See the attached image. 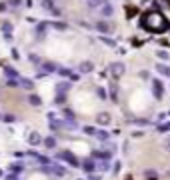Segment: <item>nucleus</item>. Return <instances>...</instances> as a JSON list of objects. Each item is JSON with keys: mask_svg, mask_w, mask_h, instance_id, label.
I'll use <instances>...</instances> for the list:
<instances>
[{"mask_svg": "<svg viewBox=\"0 0 170 180\" xmlns=\"http://www.w3.org/2000/svg\"><path fill=\"white\" fill-rule=\"evenodd\" d=\"M142 26H144L146 30H150V32H162V30L168 28V22H166V18H164L160 12H150V14L144 16Z\"/></svg>", "mask_w": 170, "mask_h": 180, "instance_id": "f257e3e1", "label": "nucleus"}, {"mask_svg": "<svg viewBox=\"0 0 170 180\" xmlns=\"http://www.w3.org/2000/svg\"><path fill=\"white\" fill-rule=\"evenodd\" d=\"M58 158H60V160H66V162H70L72 166H80L78 158H76L74 154H70V152H60V154H58Z\"/></svg>", "mask_w": 170, "mask_h": 180, "instance_id": "f03ea898", "label": "nucleus"}, {"mask_svg": "<svg viewBox=\"0 0 170 180\" xmlns=\"http://www.w3.org/2000/svg\"><path fill=\"white\" fill-rule=\"evenodd\" d=\"M44 140H42V136L38 134V132H30L28 134V144L30 146H38V144H42Z\"/></svg>", "mask_w": 170, "mask_h": 180, "instance_id": "7ed1b4c3", "label": "nucleus"}, {"mask_svg": "<svg viewBox=\"0 0 170 180\" xmlns=\"http://www.w3.org/2000/svg\"><path fill=\"white\" fill-rule=\"evenodd\" d=\"M96 120H98V124L106 126V124H110V114H108V112H100V114L96 116Z\"/></svg>", "mask_w": 170, "mask_h": 180, "instance_id": "20e7f679", "label": "nucleus"}, {"mask_svg": "<svg viewBox=\"0 0 170 180\" xmlns=\"http://www.w3.org/2000/svg\"><path fill=\"white\" fill-rule=\"evenodd\" d=\"M28 102H30L32 106H40V104H42L40 96H36V94H30V96H28Z\"/></svg>", "mask_w": 170, "mask_h": 180, "instance_id": "39448f33", "label": "nucleus"}, {"mask_svg": "<svg viewBox=\"0 0 170 180\" xmlns=\"http://www.w3.org/2000/svg\"><path fill=\"white\" fill-rule=\"evenodd\" d=\"M44 146L46 148H56V138H52V136L44 138Z\"/></svg>", "mask_w": 170, "mask_h": 180, "instance_id": "423d86ee", "label": "nucleus"}, {"mask_svg": "<svg viewBox=\"0 0 170 180\" xmlns=\"http://www.w3.org/2000/svg\"><path fill=\"white\" fill-rule=\"evenodd\" d=\"M122 72H124V66H122V64H112V74H114V76H120Z\"/></svg>", "mask_w": 170, "mask_h": 180, "instance_id": "0eeeda50", "label": "nucleus"}, {"mask_svg": "<svg viewBox=\"0 0 170 180\" xmlns=\"http://www.w3.org/2000/svg\"><path fill=\"white\" fill-rule=\"evenodd\" d=\"M20 86H24V88H26V90H32V88H34V82H32V80H30V78H24V80H22V82H20Z\"/></svg>", "mask_w": 170, "mask_h": 180, "instance_id": "6e6552de", "label": "nucleus"}, {"mask_svg": "<svg viewBox=\"0 0 170 180\" xmlns=\"http://www.w3.org/2000/svg\"><path fill=\"white\" fill-rule=\"evenodd\" d=\"M82 168H84V170H88V172H92V170H94V160H84Z\"/></svg>", "mask_w": 170, "mask_h": 180, "instance_id": "1a4fd4ad", "label": "nucleus"}, {"mask_svg": "<svg viewBox=\"0 0 170 180\" xmlns=\"http://www.w3.org/2000/svg\"><path fill=\"white\" fill-rule=\"evenodd\" d=\"M4 74H6L8 78H16V76H18V74H16V70H14V68H10V66L4 68Z\"/></svg>", "mask_w": 170, "mask_h": 180, "instance_id": "9d476101", "label": "nucleus"}, {"mask_svg": "<svg viewBox=\"0 0 170 180\" xmlns=\"http://www.w3.org/2000/svg\"><path fill=\"white\" fill-rule=\"evenodd\" d=\"M154 96H156V98L162 96V86H160V82H158V80L154 82Z\"/></svg>", "mask_w": 170, "mask_h": 180, "instance_id": "9b49d317", "label": "nucleus"}, {"mask_svg": "<svg viewBox=\"0 0 170 180\" xmlns=\"http://www.w3.org/2000/svg\"><path fill=\"white\" fill-rule=\"evenodd\" d=\"M92 70V62H82L80 64V72H90Z\"/></svg>", "mask_w": 170, "mask_h": 180, "instance_id": "f8f14e48", "label": "nucleus"}, {"mask_svg": "<svg viewBox=\"0 0 170 180\" xmlns=\"http://www.w3.org/2000/svg\"><path fill=\"white\" fill-rule=\"evenodd\" d=\"M42 68H44V72H54V70H56V66L50 64V62H44V64H42Z\"/></svg>", "mask_w": 170, "mask_h": 180, "instance_id": "ddd939ff", "label": "nucleus"}, {"mask_svg": "<svg viewBox=\"0 0 170 180\" xmlns=\"http://www.w3.org/2000/svg\"><path fill=\"white\" fill-rule=\"evenodd\" d=\"M10 170H12L14 174H18L20 170H22V164H20V162H14V164H12V166H10Z\"/></svg>", "mask_w": 170, "mask_h": 180, "instance_id": "4468645a", "label": "nucleus"}, {"mask_svg": "<svg viewBox=\"0 0 170 180\" xmlns=\"http://www.w3.org/2000/svg\"><path fill=\"white\" fill-rule=\"evenodd\" d=\"M6 86H8V88H16V86H20V84H18V80H16V78H8Z\"/></svg>", "mask_w": 170, "mask_h": 180, "instance_id": "2eb2a0df", "label": "nucleus"}, {"mask_svg": "<svg viewBox=\"0 0 170 180\" xmlns=\"http://www.w3.org/2000/svg\"><path fill=\"white\" fill-rule=\"evenodd\" d=\"M98 30H100V32H108V30H110V26H108L106 22H98Z\"/></svg>", "mask_w": 170, "mask_h": 180, "instance_id": "dca6fc26", "label": "nucleus"}, {"mask_svg": "<svg viewBox=\"0 0 170 180\" xmlns=\"http://www.w3.org/2000/svg\"><path fill=\"white\" fill-rule=\"evenodd\" d=\"M70 88V84L68 82H60V86H58V92H62V94H64V92H66Z\"/></svg>", "mask_w": 170, "mask_h": 180, "instance_id": "f3484780", "label": "nucleus"}, {"mask_svg": "<svg viewBox=\"0 0 170 180\" xmlns=\"http://www.w3.org/2000/svg\"><path fill=\"white\" fill-rule=\"evenodd\" d=\"M158 72H162V74H166V76H170V66H158Z\"/></svg>", "mask_w": 170, "mask_h": 180, "instance_id": "a211bd4d", "label": "nucleus"}, {"mask_svg": "<svg viewBox=\"0 0 170 180\" xmlns=\"http://www.w3.org/2000/svg\"><path fill=\"white\" fill-rule=\"evenodd\" d=\"M36 32H38V34H42V36H44V32H46V24H38Z\"/></svg>", "mask_w": 170, "mask_h": 180, "instance_id": "6ab92c4d", "label": "nucleus"}, {"mask_svg": "<svg viewBox=\"0 0 170 180\" xmlns=\"http://www.w3.org/2000/svg\"><path fill=\"white\" fill-rule=\"evenodd\" d=\"M64 100H66V96H64L62 92H60V94L56 96V104H64Z\"/></svg>", "mask_w": 170, "mask_h": 180, "instance_id": "aec40b11", "label": "nucleus"}, {"mask_svg": "<svg viewBox=\"0 0 170 180\" xmlns=\"http://www.w3.org/2000/svg\"><path fill=\"white\" fill-rule=\"evenodd\" d=\"M42 6L48 8V10H54V8H52V0H42Z\"/></svg>", "mask_w": 170, "mask_h": 180, "instance_id": "412c9836", "label": "nucleus"}, {"mask_svg": "<svg viewBox=\"0 0 170 180\" xmlns=\"http://www.w3.org/2000/svg\"><path fill=\"white\" fill-rule=\"evenodd\" d=\"M102 12L106 14V16H110V14H112V6H108V4H106V6L102 8Z\"/></svg>", "mask_w": 170, "mask_h": 180, "instance_id": "4be33fe9", "label": "nucleus"}, {"mask_svg": "<svg viewBox=\"0 0 170 180\" xmlns=\"http://www.w3.org/2000/svg\"><path fill=\"white\" fill-rule=\"evenodd\" d=\"M94 136H98L100 140H106V138H108V134H106V132H96Z\"/></svg>", "mask_w": 170, "mask_h": 180, "instance_id": "5701e85b", "label": "nucleus"}, {"mask_svg": "<svg viewBox=\"0 0 170 180\" xmlns=\"http://www.w3.org/2000/svg\"><path fill=\"white\" fill-rule=\"evenodd\" d=\"M14 114H6V116H4V120H6V122H14Z\"/></svg>", "mask_w": 170, "mask_h": 180, "instance_id": "b1692460", "label": "nucleus"}, {"mask_svg": "<svg viewBox=\"0 0 170 180\" xmlns=\"http://www.w3.org/2000/svg\"><path fill=\"white\" fill-rule=\"evenodd\" d=\"M84 132H86V134H96V130H94V128H90V126H86V128H84Z\"/></svg>", "mask_w": 170, "mask_h": 180, "instance_id": "393cba45", "label": "nucleus"}, {"mask_svg": "<svg viewBox=\"0 0 170 180\" xmlns=\"http://www.w3.org/2000/svg\"><path fill=\"white\" fill-rule=\"evenodd\" d=\"M20 2L22 0H10V6H20Z\"/></svg>", "mask_w": 170, "mask_h": 180, "instance_id": "a878e982", "label": "nucleus"}, {"mask_svg": "<svg viewBox=\"0 0 170 180\" xmlns=\"http://www.w3.org/2000/svg\"><path fill=\"white\" fill-rule=\"evenodd\" d=\"M158 58H162V60H166V58H168V52H158Z\"/></svg>", "mask_w": 170, "mask_h": 180, "instance_id": "bb28decb", "label": "nucleus"}, {"mask_svg": "<svg viewBox=\"0 0 170 180\" xmlns=\"http://www.w3.org/2000/svg\"><path fill=\"white\" fill-rule=\"evenodd\" d=\"M6 180H18V176H16V174H8Z\"/></svg>", "mask_w": 170, "mask_h": 180, "instance_id": "cd10ccee", "label": "nucleus"}, {"mask_svg": "<svg viewBox=\"0 0 170 180\" xmlns=\"http://www.w3.org/2000/svg\"><path fill=\"white\" fill-rule=\"evenodd\" d=\"M164 146H166V150H170V138L164 140Z\"/></svg>", "mask_w": 170, "mask_h": 180, "instance_id": "c85d7f7f", "label": "nucleus"}, {"mask_svg": "<svg viewBox=\"0 0 170 180\" xmlns=\"http://www.w3.org/2000/svg\"><path fill=\"white\" fill-rule=\"evenodd\" d=\"M4 8H6V6H4V2H0V12H2Z\"/></svg>", "mask_w": 170, "mask_h": 180, "instance_id": "c756f323", "label": "nucleus"}]
</instances>
